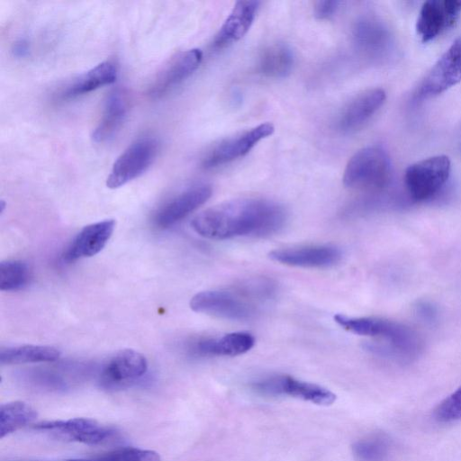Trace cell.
<instances>
[{"label":"cell","instance_id":"obj_22","mask_svg":"<svg viewBox=\"0 0 461 461\" xmlns=\"http://www.w3.org/2000/svg\"><path fill=\"white\" fill-rule=\"evenodd\" d=\"M294 63L292 50L285 43H273L266 47L258 59V71L272 78H281L290 74Z\"/></svg>","mask_w":461,"mask_h":461},{"label":"cell","instance_id":"obj_23","mask_svg":"<svg viewBox=\"0 0 461 461\" xmlns=\"http://www.w3.org/2000/svg\"><path fill=\"white\" fill-rule=\"evenodd\" d=\"M117 78V68L113 62H102L77 79H76L62 95L66 98L76 97L92 92L99 87L113 84Z\"/></svg>","mask_w":461,"mask_h":461},{"label":"cell","instance_id":"obj_1","mask_svg":"<svg viewBox=\"0 0 461 461\" xmlns=\"http://www.w3.org/2000/svg\"><path fill=\"white\" fill-rule=\"evenodd\" d=\"M285 208L265 198H240L210 207L191 221L193 230L210 240L265 237L280 230L286 221Z\"/></svg>","mask_w":461,"mask_h":461},{"label":"cell","instance_id":"obj_12","mask_svg":"<svg viewBox=\"0 0 461 461\" xmlns=\"http://www.w3.org/2000/svg\"><path fill=\"white\" fill-rule=\"evenodd\" d=\"M342 257L341 250L332 245H311L275 249L269 258L281 264L308 268H324L336 265Z\"/></svg>","mask_w":461,"mask_h":461},{"label":"cell","instance_id":"obj_7","mask_svg":"<svg viewBox=\"0 0 461 461\" xmlns=\"http://www.w3.org/2000/svg\"><path fill=\"white\" fill-rule=\"evenodd\" d=\"M158 151V142L144 137L131 143L115 160L106 179L111 189L121 187L142 175L153 163Z\"/></svg>","mask_w":461,"mask_h":461},{"label":"cell","instance_id":"obj_14","mask_svg":"<svg viewBox=\"0 0 461 461\" xmlns=\"http://www.w3.org/2000/svg\"><path fill=\"white\" fill-rule=\"evenodd\" d=\"M212 193V187L204 184L185 189L158 211L154 219L156 225L162 229L174 225L203 204Z\"/></svg>","mask_w":461,"mask_h":461},{"label":"cell","instance_id":"obj_10","mask_svg":"<svg viewBox=\"0 0 461 461\" xmlns=\"http://www.w3.org/2000/svg\"><path fill=\"white\" fill-rule=\"evenodd\" d=\"M460 14V0L426 1L417 19L416 32L423 42H428L451 28Z\"/></svg>","mask_w":461,"mask_h":461},{"label":"cell","instance_id":"obj_13","mask_svg":"<svg viewBox=\"0 0 461 461\" xmlns=\"http://www.w3.org/2000/svg\"><path fill=\"white\" fill-rule=\"evenodd\" d=\"M148 369L146 357L133 349H122L104 365L101 383L106 387H119L140 379Z\"/></svg>","mask_w":461,"mask_h":461},{"label":"cell","instance_id":"obj_30","mask_svg":"<svg viewBox=\"0 0 461 461\" xmlns=\"http://www.w3.org/2000/svg\"><path fill=\"white\" fill-rule=\"evenodd\" d=\"M340 2L339 1H316L313 5V14L320 20H326L332 17L338 11Z\"/></svg>","mask_w":461,"mask_h":461},{"label":"cell","instance_id":"obj_11","mask_svg":"<svg viewBox=\"0 0 461 461\" xmlns=\"http://www.w3.org/2000/svg\"><path fill=\"white\" fill-rule=\"evenodd\" d=\"M33 428L87 445H98L105 442L115 432L113 429L103 426L95 420L89 418L41 421L34 424Z\"/></svg>","mask_w":461,"mask_h":461},{"label":"cell","instance_id":"obj_8","mask_svg":"<svg viewBox=\"0 0 461 461\" xmlns=\"http://www.w3.org/2000/svg\"><path fill=\"white\" fill-rule=\"evenodd\" d=\"M461 82V37L456 38L422 80L418 96L433 97Z\"/></svg>","mask_w":461,"mask_h":461},{"label":"cell","instance_id":"obj_31","mask_svg":"<svg viewBox=\"0 0 461 461\" xmlns=\"http://www.w3.org/2000/svg\"><path fill=\"white\" fill-rule=\"evenodd\" d=\"M29 45L25 40H19L15 41L13 46V53L14 56L22 58L28 54Z\"/></svg>","mask_w":461,"mask_h":461},{"label":"cell","instance_id":"obj_27","mask_svg":"<svg viewBox=\"0 0 461 461\" xmlns=\"http://www.w3.org/2000/svg\"><path fill=\"white\" fill-rule=\"evenodd\" d=\"M390 448L388 438L381 435L359 439L352 447L353 454L357 461H385Z\"/></svg>","mask_w":461,"mask_h":461},{"label":"cell","instance_id":"obj_26","mask_svg":"<svg viewBox=\"0 0 461 461\" xmlns=\"http://www.w3.org/2000/svg\"><path fill=\"white\" fill-rule=\"evenodd\" d=\"M32 271L27 263L21 260H6L0 263V290L19 291L26 287Z\"/></svg>","mask_w":461,"mask_h":461},{"label":"cell","instance_id":"obj_4","mask_svg":"<svg viewBox=\"0 0 461 461\" xmlns=\"http://www.w3.org/2000/svg\"><path fill=\"white\" fill-rule=\"evenodd\" d=\"M196 312L230 321H246L257 312L256 302L237 285L230 290H208L197 293L190 301Z\"/></svg>","mask_w":461,"mask_h":461},{"label":"cell","instance_id":"obj_18","mask_svg":"<svg viewBox=\"0 0 461 461\" xmlns=\"http://www.w3.org/2000/svg\"><path fill=\"white\" fill-rule=\"evenodd\" d=\"M259 2L238 1L213 40L214 48H222L241 39L251 27Z\"/></svg>","mask_w":461,"mask_h":461},{"label":"cell","instance_id":"obj_25","mask_svg":"<svg viewBox=\"0 0 461 461\" xmlns=\"http://www.w3.org/2000/svg\"><path fill=\"white\" fill-rule=\"evenodd\" d=\"M38 413L29 403L14 401L0 405V438L31 424Z\"/></svg>","mask_w":461,"mask_h":461},{"label":"cell","instance_id":"obj_9","mask_svg":"<svg viewBox=\"0 0 461 461\" xmlns=\"http://www.w3.org/2000/svg\"><path fill=\"white\" fill-rule=\"evenodd\" d=\"M275 131L272 123L264 122L216 144L203 158L206 169L228 164L249 153L260 140Z\"/></svg>","mask_w":461,"mask_h":461},{"label":"cell","instance_id":"obj_20","mask_svg":"<svg viewBox=\"0 0 461 461\" xmlns=\"http://www.w3.org/2000/svg\"><path fill=\"white\" fill-rule=\"evenodd\" d=\"M254 344L255 338L251 333L236 331L203 339L194 345V351L203 356L235 357L249 351Z\"/></svg>","mask_w":461,"mask_h":461},{"label":"cell","instance_id":"obj_16","mask_svg":"<svg viewBox=\"0 0 461 461\" xmlns=\"http://www.w3.org/2000/svg\"><path fill=\"white\" fill-rule=\"evenodd\" d=\"M386 98L382 88L366 90L351 101L341 111L338 127L344 132H351L361 128L384 104Z\"/></svg>","mask_w":461,"mask_h":461},{"label":"cell","instance_id":"obj_17","mask_svg":"<svg viewBox=\"0 0 461 461\" xmlns=\"http://www.w3.org/2000/svg\"><path fill=\"white\" fill-rule=\"evenodd\" d=\"M114 228V220H105L85 226L63 253V259L71 262L98 254L112 237Z\"/></svg>","mask_w":461,"mask_h":461},{"label":"cell","instance_id":"obj_2","mask_svg":"<svg viewBox=\"0 0 461 461\" xmlns=\"http://www.w3.org/2000/svg\"><path fill=\"white\" fill-rule=\"evenodd\" d=\"M334 321L351 333L385 339L390 344V354L401 358L411 357L419 348L417 339L411 330L389 320L336 314Z\"/></svg>","mask_w":461,"mask_h":461},{"label":"cell","instance_id":"obj_6","mask_svg":"<svg viewBox=\"0 0 461 461\" xmlns=\"http://www.w3.org/2000/svg\"><path fill=\"white\" fill-rule=\"evenodd\" d=\"M251 388L261 395L290 396L318 405L328 406L336 401V394L319 384L287 375H275L252 383Z\"/></svg>","mask_w":461,"mask_h":461},{"label":"cell","instance_id":"obj_19","mask_svg":"<svg viewBox=\"0 0 461 461\" xmlns=\"http://www.w3.org/2000/svg\"><path fill=\"white\" fill-rule=\"evenodd\" d=\"M127 112L128 102L124 93L121 90L112 92L105 101L102 118L93 131V140L103 143L114 138L125 121Z\"/></svg>","mask_w":461,"mask_h":461},{"label":"cell","instance_id":"obj_21","mask_svg":"<svg viewBox=\"0 0 461 461\" xmlns=\"http://www.w3.org/2000/svg\"><path fill=\"white\" fill-rule=\"evenodd\" d=\"M352 38L357 49L368 56H375L384 50L388 34L384 25L376 19L363 17L356 22Z\"/></svg>","mask_w":461,"mask_h":461},{"label":"cell","instance_id":"obj_29","mask_svg":"<svg viewBox=\"0 0 461 461\" xmlns=\"http://www.w3.org/2000/svg\"><path fill=\"white\" fill-rule=\"evenodd\" d=\"M434 414L435 418L441 422L461 420V386L437 406Z\"/></svg>","mask_w":461,"mask_h":461},{"label":"cell","instance_id":"obj_5","mask_svg":"<svg viewBox=\"0 0 461 461\" xmlns=\"http://www.w3.org/2000/svg\"><path fill=\"white\" fill-rule=\"evenodd\" d=\"M450 171L451 162L446 155L433 156L411 164L404 174L410 196L415 201L433 197L447 181Z\"/></svg>","mask_w":461,"mask_h":461},{"label":"cell","instance_id":"obj_28","mask_svg":"<svg viewBox=\"0 0 461 461\" xmlns=\"http://www.w3.org/2000/svg\"><path fill=\"white\" fill-rule=\"evenodd\" d=\"M91 461H160V456L154 450L122 447L93 458Z\"/></svg>","mask_w":461,"mask_h":461},{"label":"cell","instance_id":"obj_24","mask_svg":"<svg viewBox=\"0 0 461 461\" xmlns=\"http://www.w3.org/2000/svg\"><path fill=\"white\" fill-rule=\"evenodd\" d=\"M59 357V350L51 346L22 345L0 348L1 365L54 362Z\"/></svg>","mask_w":461,"mask_h":461},{"label":"cell","instance_id":"obj_15","mask_svg":"<svg viewBox=\"0 0 461 461\" xmlns=\"http://www.w3.org/2000/svg\"><path fill=\"white\" fill-rule=\"evenodd\" d=\"M202 59L203 52L199 49L176 55L156 77L149 91L151 96L159 97L181 84L198 68Z\"/></svg>","mask_w":461,"mask_h":461},{"label":"cell","instance_id":"obj_3","mask_svg":"<svg viewBox=\"0 0 461 461\" xmlns=\"http://www.w3.org/2000/svg\"><path fill=\"white\" fill-rule=\"evenodd\" d=\"M390 175L391 162L386 151L379 146H368L350 158L343 183L350 189L375 192L387 185Z\"/></svg>","mask_w":461,"mask_h":461}]
</instances>
